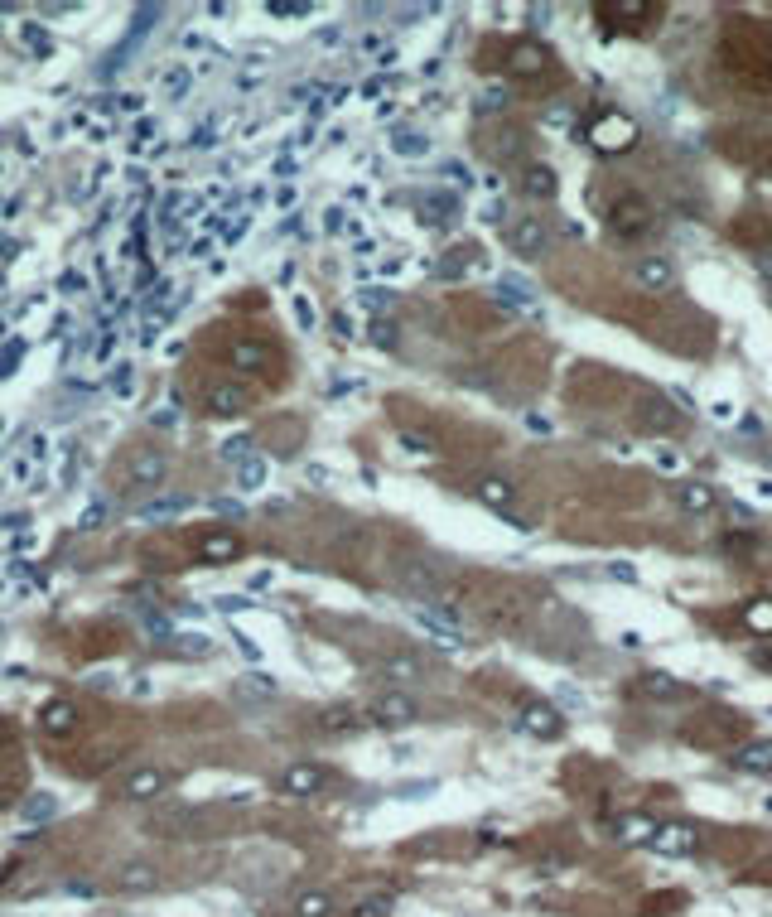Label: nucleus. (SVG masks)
Listing matches in <instances>:
<instances>
[{"label": "nucleus", "instance_id": "2", "mask_svg": "<svg viewBox=\"0 0 772 917\" xmlns=\"http://www.w3.org/2000/svg\"><path fill=\"white\" fill-rule=\"evenodd\" d=\"M652 227H657L652 223V203H647L642 194H623L613 208H608V232H613V237H623V242H628V237H642V232H652Z\"/></svg>", "mask_w": 772, "mask_h": 917}, {"label": "nucleus", "instance_id": "31", "mask_svg": "<svg viewBox=\"0 0 772 917\" xmlns=\"http://www.w3.org/2000/svg\"><path fill=\"white\" fill-rule=\"evenodd\" d=\"M555 700H560V705H575V710L584 705V695H579L575 686H560V691H555Z\"/></svg>", "mask_w": 772, "mask_h": 917}, {"label": "nucleus", "instance_id": "28", "mask_svg": "<svg viewBox=\"0 0 772 917\" xmlns=\"http://www.w3.org/2000/svg\"><path fill=\"white\" fill-rule=\"evenodd\" d=\"M502 107H507V87H488V92H483V97H478V112H502Z\"/></svg>", "mask_w": 772, "mask_h": 917}, {"label": "nucleus", "instance_id": "22", "mask_svg": "<svg viewBox=\"0 0 772 917\" xmlns=\"http://www.w3.org/2000/svg\"><path fill=\"white\" fill-rule=\"evenodd\" d=\"M155 884H160V879H155V864L131 860L126 869H121V889H126V893H150Z\"/></svg>", "mask_w": 772, "mask_h": 917}, {"label": "nucleus", "instance_id": "12", "mask_svg": "<svg viewBox=\"0 0 772 917\" xmlns=\"http://www.w3.org/2000/svg\"><path fill=\"white\" fill-rule=\"evenodd\" d=\"M507 242L517 256H546V227L536 223V218H526V223L507 227Z\"/></svg>", "mask_w": 772, "mask_h": 917}, {"label": "nucleus", "instance_id": "4", "mask_svg": "<svg viewBox=\"0 0 772 917\" xmlns=\"http://www.w3.org/2000/svg\"><path fill=\"white\" fill-rule=\"evenodd\" d=\"M165 792H169L165 768H131L126 778L116 782V797H126V802H155V797H165Z\"/></svg>", "mask_w": 772, "mask_h": 917}, {"label": "nucleus", "instance_id": "13", "mask_svg": "<svg viewBox=\"0 0 772 917\" xmlns=\"http://www.w3.org/2000/svg\"><path fill=\"white\" fill-rule=\"evenodd\" d=\"M652 835H657V821L652 816H642V811H628V816H618L613 821V840H623V845H652Z\"/></svg>", "mask_w": 772, "mask_h": 917}, {"label": "nucleus", "instance_id": "9", "mask_svg": "<svg viewBox=\"0 0 772 917\" xmlns=\"http://www.w3.org/2000/svg\"><path fill=\"white\" fill-rule=\"evenodd\" d=\"M695 845H700V835H695L690 821H681V826H657V835H652V850L657 855H695Z\"/></svg>", "mask_w": 772, "mask_h": 917}, {"label": "nucleus", "instance_id": "25", "mask_svg": "<svg viewBox=\"0 0 772 917\" xmlns=\"http://www.w3.org/2000/svg\"><path fill=\"white\" fill-rule=\"evenodd\" d=\"M386 676H391V681H420V662H415V657H386Z\"/></svg>", "mask_w": 772, "mask_h": 917}, {"label": "nucleus", "instance_id": "21", "mask_svg": "<svg viewBox=\"0 0 772 917\" xmlns=\"http://www.w3.org/2000/svg\"><path fill=\"white\" fill-rule=\"evenodd\" d=\"M266 362H271V348L256 343V338H242V343L232 348V367H242V372H261Z\"/></svg>", "mask_w": 772, "mask_h": 917}, {"label": "nucleus", "instance_id": "8", "mask_svg": "<svg viewBox=\"0 0 772 917\" xmlns=\"http://www.w3.org/2000/svg\"><path fill=\"white\" fill-rule=\"evenodd\" d=\"M39 729H44L49 739H68V734L78 729V705H73V700H44Z\"/></svg>", "mask_w": 772, "mask_h": 917}, {"label": "nucleus", "instance_id": "14", "mask_svg": "<svg viewBox=\"0 0 772 917\" xmlns=\"http://www.w3.org/2000/svg\"><path fill=\"white\" fill-rule=\"evenodd\" d=\"M237 551H242V541H237L227 527H213V531H203V536H198V556L203 560H232Z\"/></svg>", "mask_w": 772, "mask_h": 917}, {"label": "nucleus", "instance_id": "3", "mask_svg": "<svg viewBox=\"0 0 772 917\" xmlns=\"http://www.w3.org/2000/svg\"><path fill=\"white\" fill-rule=\"evenodd\" d=\"M367 715H372V724H382V729H401V724L420 720V705L406 691H382L367 705Z\"/></svg>", "mask_w": 772, "mask_h": 917}, {"label": "nucleus", "instance_id": "5", "mask_svg": "<svg viewBox=\"0 0 772 917\" xmlns=\"http://www.w3.org/2000/svg\"><path fill=\"white\" fill-rule=\"evenodd\" d=\"M324 787H329V773L319 763H290L276 778V792H285V797H319Z\"/></svg>", "mask_w": 772, "mask_h": 917}, {"label": "nucleus", "instance_id": "32", "mask_svg": "<svg viewBox=\"0 0 772 917\" xmlns=\"http://www.w3.org/2000/svg\"><path fill=\"white\" fill-rule=\"evenodd\" d=\"M396 150H406V155H420V150H425V140H420V136H401V140H396Z\"/></svg>", "mask_w": 772, "mask_h": 917}, {"label": "nucleus", "instance_id": "29", "mask_svg": "<svg viewBox=\"0 0 772 917\" xmlns=\"http://www.w3.org/2000/svg\"><path fill=\"white\" fill-rule=\"evenodd\" d=\"M608 575H613L618 584H637V570L628 565V560H613V565H608Z\"/></svg>", "mask_w": 772, "mask_h": 917}, {"label": "nucleus", "instance_id": "10", "mask_svg": "<svg viewBox=\"0 0 772 917\" xmlns=\"http://www.w3.org/2000/svg\"><path fill=\"white\" fill-rule=\"evenodd\" d=\"M203 401H208V411H213V416H242V411L251 406V396L237 387V382H213Z\"/></svg>", "mask_w": 772, "mask_h": 917}, {"label": "nucleus", "instance_id": "15", "mask_svg": "<svg viewBox=\"0 0 772 917\" xmlns=\"http://www.w3.org/2000/svg\"><path fill=\"white\" fill-rule=\"evenodd\" d=\"M546 63H551V54H546L541 44H517V49H512V73H517V78H541Z\"/></svg>", "mask_w": 772, "mask_h": 917}, {"label": "nucleus", "instance_id": "26", "mask_svg": "<svg viewBox=\"0 0 772 917\" xmlns=\"http://www.w3.org/2000/svg\"><path fill=\"white\" fill-rule=\"evenodd\" d=\"M324 729H329V734H353V729H362V720H353V710H329V715H324Z\"/></svg>", "mask_w": 772, "mask_h": 917}, {"label": "nucleus", "instance_id": "19", "mask_svg": "<svg viewBox=\"0 0 772 917\" xmlns=\"http://www.w3.org/2000/svg\"><path fill=\"white\" fill-rule=\"evenodd\" d=\"M555 169L551 165H526L522 169V194L526 198H555Z\"/></svg>", "mask_w": 772, "mask_h": 917}, {"label": "nucleus", "instance_id": "34", "mask_svg": "<svg viewBox=\"0 0 772 917\" xmlns=\"http://www.w3.org/2000/svg\"><path fill=\"white\" fill-rule=\"evenodd\" d=\"M758 276L772 285V256H758Z\"/></svg>", "mask_w": 772, "mask_h": 917}, {"label": "nucleus", "instance_id": "16", "mask_svg": "<svg viewBox=\"0 0 772 917\" xmlns=\"http://www.w3.org/2000/svg\"><path fill=\"white\" fill-rule=\"evenodd\" d=\"M671 280H676V271H671L666 256H642V261H637V285H642V290H666Z\"/></svg>", "mask_w": 772, "mask_h": 917}, {"label": "nucleus", "instance_id": "1", "mask_svg": "<svg viewBox=\"0 0 772 917\" xmlns=\"http://www.w3.org/2000/svg\"><path fill=\"white\" fill-rule=\"evenodd\" d=\"M165 469H169V449L160 445L136 449L131 464H126V478H121V493H155L165 483Z\"/></svg>", "mask_w": 772, "mask_h": 917}, {"label": "nucleus", "instance_id": "11", "mask_svg": "<svg viewBox=\"0 0 772 917\" xmlns=\"http://www.w3.org/2000/svg\"><path fill=\"white\" fill-rule=\"evenodd\" d=\"M526 729L536 734V739H560V729H565V720L555 715V705H546V700H526Z\"/></svg>", "mask_w": 772, "mask_h": 917}, {"label": "nucleus", "instance_id": "23", "mask_svg": "<svg viewBox=\"0 0 772 917\" xmlns=\"http://www.w3.org/2000/svg\"><path fill=\"white\" fill-rule=\"evenodd\" d=\"M478 498L488 502V507H497V512H507V507L517 502V488H512L507 478H483V483H478Z\"/></svg>", "mask_w": 772, "mask_h": 917}, {"label": "nucleus", "instance_id": "7", "mask_svg": "<svg viewBox=\"0 0 772 917\" xmlns=\"http://www.w3.org/2000/svg\"><path fill=\"white\" fill-rule=\"evenodd\" d=\"M633 140H637V126L623 112H604V121L589 126V145H599V150H628Z\"/></svg>", "mask_w": 772, "mask_h": 917}, {"label": "nucleus", "instance_id": "30", "mask_svg": "<svg viewBox=\"0 0 772 917\" xmlns=\"http://www.w3.org/2000/svg\"><path fill=\"white\" fill-rule=\"evenodd\" d=\"M401 445L415 449V454H435V440H425V435H411V430L401 435Z\"/></svg>", "mask_w": 772, "mask_h": 917}, {"label": "nucleus", "instance_id": "33", "mask_svg": "<svg viewBox=\"0 0 772 917\" xmlns=\"http://www.w3.org/2000/svg\"><path fill=\"white\" fill-rule=\"evenodd\" d=\"M715 420H734V401H719V406H715Z\"/></svg>", "mask_w": 772, "mask_h": 917}, {"label": "nucleus", "instance_id": "17", "mask_svg": "<svg viewBox=\"0 0 772 917\" xmlns=\"http://www.w3.org/2000/svg\"><path fill=\"white\" fill-rule=\"evenodd\" d=\"M637 691L642 695H652V700H681V695H690L681 681H671L666 671H642L637 676Z\"/></svg>", "mask_w": 772, "mask_h": 917}, {"label": "nucleus", "instance_id": "18", "mask_svg": "<svg viewBox=\"0 0 772 917\" xmlns=\"http://www.w3.org/2000/svg\"><path fill=\"white\" fill-rule=\"evenodd\" d=\"M333 913H338V903H333L329 889H309L290 903V917H333Z\"/></svg>", "mask_w": 772, "mask_h": 917}, {"label": "nucleus", "instance_id": "20", "mask_svg": "<svg viewBox=\"0 0 772 917\" xmlns=\"http://www.w3.org/2000/svg\"><path fill=\"white\" fill-rule=\"evenodd\" d=\"M734 768H744V773H772V739H753L739 749L734 758Z\"/></svg>", "mask_w": 772, "mask_h": 917}, {"label": "nucleus", "instance_id": "27", "mask_svg": "<svg viewBox=\"0 0 772 917\" xmlns=\"http://www.w3.org/2000/svg\"><path fill=\"white\" fill-rule=\"evenodd\" d=\"M748 623H753L758 633H772V599H763V604H748Z\"/></svg>", "mask_w": 772, "mask_h": 917}, {"label": "nucleus", "instance_id": "6", "mask_svg": "<svg viewBox=\"0 0 772 917\" xmlns=\"http://www.w3.org/2000/svg\"><path fill=\"white\" fill-rule=\"evenodd\" d=\"M594 15H599V29L613 25V20H628L623 29H633V34H647V29H652L647 20H657L662 10H657V5H637V0H608V5H599Z\"/></svg>", "mask_w": 772, "mask_h": 917}, {"label": "nucleus", "instance_id": "24", "mask_svg": "<svg viewBox=\"0 0 772 917\" xmlns=\"http://www.w3.org/2000/svg\"><path fill=\"white\" fill-rule=\"evenodd\" d=\"M676 502H681L686 512H710V507H715V493H710L705 483H681V488H676Z\"/></svg>", "mask_w": 772, "mask_h": 917}]
</instances>
